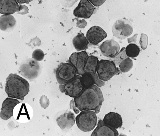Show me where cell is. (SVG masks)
<instances>
[{"instance_id":"cell-18","label":"cell","mask_w":160,"mask_h":136,"mask_svg":"<svg viewBox=\"0 0 160 136\" xmlns=\"http://www.w3.org/2000/svg\"><path fill=\"white\" fill-rule=\"evenodd\" d=\"M103 121L105 124L116 129L121 128L122 124L121 115L113 112H110L105 115Z\"/></svg>"},{"instance_id":"cell-20","label":"cell","mask_w":160,"mask_h":136,"mask_svg":"<svg viewBox=\"0 0 160 136\" xmlns=\"http://www.w3.org/2000/svg\"><path fill=\"white\" fill-rule=\"evenodd\" d=\"M16 23V20L12 15H3L0 17V28L2 31L12 29L15 26Z\"/></svg>"},{"instance_id":"cell-33","label":"cell","mask_w":160,"mask_h":136,"mask_svg":"<svg viewBox=\"0 0 160 136\" xmlns=\"http://www.w3.org/2000/svg\"><path fill=\"white\" fill-rule=\"evenodd\" d=\"M66 3V5L69 7L73 6L79 0H64Z\"/></svg>"},{"instance_id":"cell-21","label":"cell","mask_w":160,"mask_h":136,"mask_svg":"<svg viewBox=\"0 0 160 136\" xmlns=\"http://www.w3.org/2000/svg\"><path fill=\"white\" fill-rule=\"evenodd\" d=\"M98 58L94 56H88L86 60L84 66L85 73L91 74L97 73L99 62Z\"/></svg>"},{"instance_id":"cell-30","label":"cell","mask_w":160,"mask_h":136,"mask_svg":"<svg viewBox=\"0 0 160 136\" xmlns=\"http://www.w3.org/2000/svg\"><path fill=\"white\" fill-rule=\"evenodd\" d=\"M90 2L94 6L96 7L100 6L102 5L106 1V0H89Z\"/></svg>"},{"instance_id":"cell-6","label":"cell","mask_w":160,"mask_h":136,"mask_svg":"<svg viewBox=\"0 0 160 136\" xmlns=\"http://www.w3.org/2000/svg\"><path fill=\"white\" fill-rule=\"evenodd\" d=\"M77 74L76 69L70 63H61L55 71L56 78L59 84H63L71 81Z\"/></svg>"},{"instance_id":"cell-26","label":"cell","mask_w":160,"mask_h":136,"mask_svg":"<svg viewBox=\"0 0 160 136\" xmlns=\"http://www.w3.org/2000/svg\"><path fill=\"white\" fill-rule=\"evenodd\" d=\"M139 43L141 48L145 50L147 48L148 44V37L146 34L143 33L141 34Z\"/></svg>"},{"instance_id":"cell-12","label":"cell","mask_w":160,"mask_h":136,"mask_svg":"<svg viewBox=\"0 0 160 136\" xmlns=\"http://www.w3.org/2000/svg\"><path fill=\"white\" fill-rule=\"evenodd\" d=\"M99 49L104 56L112 58L119 52L120 46L115 40L109 39L103 42L100 45Z\"/></svg>"},{"instance_id":"cell-10","label":"cell","mask_w":160,"mask_h":136,"mask_svg":"<svg viewBox=\"0 0 160 136\" xmlns=\"http://www.w3.org/2000/svg\"><path fill=\"white\" fill-rule=\"evenodd\" d=\"M88 56L87 52L82 51L73 52L69 58V63L74 67L78 75L81 76L85 73L84 68Z\"/></svg>"},{"instance_id":"cell-1","label":"cell","mask_w":160,"mask_h":136,"mask_svg":"<svg viewBox=\"0 0 160 136\" xmlns=\"http://www.w3.org/2000/svg\"><path fill=\"white\" fill-rule=\"evenodd\" d=\"M73 100L75 106L79 111L90 110L94 111L96 114H98L104 99L100 89L94 84L83 88Z\"/></svg>"},{"instance_id":"cell-27","label":"cell","mask_w":160,"mask_h":136,"mask_svg":"<svg viewBox=\"0 0 160 136\" xmlns=\"http://www.w3.org/2000/svg\"><path fill=\"white\" fill-rule=\"evenodd\" d=\"M39 103L41 106L44 109L48 107L50 104L49 99L45 95H42L40 97Z\"/></svg>"},{"instance_id":"cell-19","label":"cell","mask_w":160,"mask_h":136,"mask_svg":"<svg viewBox=\"0 0 160 136\" xmlns=\"http://www.w3.org/2000/svg\"><path fill=\"white\" fill-rule=\"evenodd\" d=\"M72 44L78 51H85L88 48L89 42L83 33H78L72 39Z\"/></svg>"},{"instance_id":"cell-29","label":"cell","mask_w":160,"mask_h":136,"mask_svg":"<svg viewBox=\"0 0 160 136\" xmlns=\"http://www.w3.org/2000/svg\"><path fill=\"white\" fill-rule=\"evenodd\" d=\"M20 11L18 13V14H25L28 13L29 9L28 7L25 5H22L20 4Z\"/></svg>"},{"instance_id":"cell-22","label":"cell","mask_w":160,"mask_h":136,"mask_svg":"<svg viewBox=\"0 0 160 136\" xmlns=\"http://www.w3.org/2000/svg\"><path fill=\"white\" fill-rule=\"evenodd\" d=\"M127 56L129 57L135 58L139 54L140 49L139 47L135 43H130L125 48Z\"/></svg>"},{"instance_id":"cell-9","label":"cell","mask_w":160,"mask_h":136,"mask_svg":"<svg viewBox=\"0 0 160 136\" xmlns=\"http://www.w3.org/2000/svg\"><path fill=\"white\" fill-rule=\"evenodd\" d=\"M95 10L94 6L89 0H80L73 12L74 16L87 19L90 17Z\"/></svg>"},{"instance_id":"cell-31","label":"cell","mask_w":160,"mask_h":136,"mask_svg":"<svg viewBox=\"0 0 160 136\" xmlns=\"http://www.w3.org/2000/svg\"><path fill=\"white\" fill-rule=\"evenodd\" d=\"M70 103V108L74 111L75 114H77L80 111L75 106L74 100L72 99L71 100Z\"/></svg>"},{"instance_id":"cell-14","label":"cell","mask_w":160,"mask_h":136,"mask_svg":"<svg viewBox=\"0 0 160 136\" xmlns=\"http://www.w3.org/2000/svg\"><path fill=\"white\" fill-rule=\"evenodd\" d=\"M76 118L71 111H66L60 115L56 120L58 126L62 130L70 129L74 124Z\"/></svg>"},{"instance_id":"cell-15","label":"cell","mask_w":160,"mask_h":136,"mask_svg":"<svg viewBox=\"0 0 160 136\" xmlns=\"http://www.w3.org/2000/svg\"><path fill=\"white\" fill-rule=\"evenodd\" d=\"M119 135L116 129L105 124L101 119L99 120L97 127L91 134V136H117Z\"/></svg>"},{"instance_id":"cell-32","label":"cell","mask_w":160,"mask_h":136,"mask_svg":"<svg viewBox=\"0 0 160 136\" xmlns=\"http://www.w3.org/2000/svg\"><path fill=\"white\" fill-rule=\"evenodd\" d=\"M138 34L137 33L135 34L132 37L128 38L127 39V41L128 43H131L132 42H134V43H136V39L138 36Z\"/></svg>"},{"instance_id":"cell-25","label":"cell","mask_w":160,"mask_h":136,"mask_svg":"<svg viewBox=\"0 0 160 136\" xmlns=\"http://www.w3.org/2000/svg\"><path fill=\"white\" fill-rule=\"evenodd\" d=\"M44 55V52L42 50L37 49L33 51L32 57L37 61H40L43 59Z\"/></svg>"},{"instance_id":"cell-5","label":"cell","mask_w":160,"mask_h":136,"mask_svg":"<svg viewBox=\"0 0 160 136\" xmlns=\"http://www.w3.org/2000/svg\"><path fill=\"white\" fill-rule=\"evenodd\" d=\"M133 30L132 23L129 20L125 18L116 20L112 28L114 36L121 40L130 36L132 33Z\"/></svg>"},{"instance_id":"cell-7","label":"cell","mask_w":160,"mask_h":136,"mask_svg":"<svg viewBox=\"0 0 160 136\" xmlns=\"http://www.w3.org/2000/svg\"><path fill=\"white\" fill-rule=\"evenodd\" d=\"M81 77V76L77 75L70 82L63 84H59L60 91L71 97L74 98L77 97L83 89Z\"/></svg>"},{"instance_id":"cell-16","label":"cell","mask_w":160,"mask_h":136,"mask_svg":"<svg viewBox=\"0 0 160 136\" xmlns=\"http://www.w3.org/2000/svg\"><path fill=\"white\" fill-rule=\"evenodd\" d=\"M20 9V4L16 0H0V13L2 14L11 15L18 12Z\"/></svg>"},{"instance_id":"cell-28","label":"cell","mask_w":160,"mask_h":136,"mask_svg":"<svg viewBox=\"0 0 160 136\" xmlns=\"http://www.w3.org/2000/svg\"><path fill=\"white\" fill-rule=\"evenodd\" d=\"M87 23L86 21L84 19L78 20L76 23L77 27L81 28H84L87 25Z\"/></svg>"},{"instance_id":"cell-34","label":"cell","mask_w":160,"mask_h":136,"mask_svg":"<svg viewBox=\"0 0 160 136\" xmlns=\"http://www.w3.org/2000/svg\"><path fill=\"white\" fill-rule=\"evenodd\" d=\"M18 3L19 4L24 3L28 4L33 0H16Z\"/></svg>"},{"instance_id":"cell-11","label":"cell","mask_w":160,"mask_h":136,"mask_svg":"<svg viewBox=\"0 0 160 136\" xmlns=\"http://www.w3.org/2000/svg\"><path fill=\"white\" fill-rule=\"evenodd\" d=\"M107 36V33L102 28L99 26L94 25L87 30L86 37L89 43L93 45H96Z\"/></svg>"},{"instance_id":"cell-4","label":"cell","mask_w":160,"mask_h":136,"mask_svg":"<svg viewBox=\"0 0 160 136\" xmlns=\"http://www.w3.org/2000/svg\"><path fill=\"white\" fill-rule=\"evenodd\" d=\"M120 73L119 68L112 60L102 59L99 61L97 73L99 79L103 81H107Z\"/></svg>"},{"instance_id":"cell-13","label":"cell","mask_w":160,"mask_h":136,"mask_svg":"<svg viewBox=\"0 0 160 136\" xmlns=\"http://www.w3.org/2000/svg\"><path fill=\"white\" fill-rule=\"evenodd\" d=\"M20 102L16 99L7 98L3 102L0 113V118L7 120L13 115V111L14 107Z\"/></svg>"},{"instance_id":"cell-3","label":"cell","mask_w":160,"mask_h":136,"mask_svg":"<svg viewBox=\"0 0 160 136\" xmlns=\"http://www.w3.org/2000/svg\"><path fill=\"white\" fill-rule=\"evenodd\" d=\"M75 121L78 128L82 131L89 132L93 130L97 123L96 113L92 110L81 111L76 118Z\"/></svg>"},{"instance_id":"cell-2","label":"cell","mask_w":160,"mask_h":136,"mask_svg":"<svg viewBox=\"0 0 160 136\" xmlns=\"http://www.w3.org/2000/svg\"><path fill=\"white\" fill-rule=\"evenodd\" d=\"M5 91L9 97L23 100L30 91V85L25 79L10 73L6 78Z\"/></svg>"},{"instance_id":"cell-23","label":"cell","mask_w":160,"mask_h":136,"mask_svg":"<svg viewBox=\"0 0 160 136\" xmlns=\"http://www.w3.org/2000/svg\"><path fill=\"white\" fill-rule=\"evenodd\" d=\"M133 66V61L129 57L122 60L118 65L119 70L123 73H126L130 71Z\"/></svg>"},{"instance_id":"cell-8","label":"cell","mask_w":160,"mask_h":136,"mask_svg":"<svg viewBox=\"0 0 160 136\" xmlns=\"http://www.w3.org/2000/svg\"><path fill=\"white\" fill-rule=\"evenodd\" d=\"M19 69L22 76L30 80L38 76L40 71V66L38 61L33 59H29L21 64Z\"/></svg>"},{"instance_id":"cell-24","label":"cell","mask_w":160,"mask_h":136,"mask_svg":"<svg viewBox=\"0 0 160 136\" xmlns=\"http://www.w3.org/2000/svg\"><path fill=\"white\" fill-rule=\"evenodd\" d=\"M125 48H122L118 54L114 57L112 58V60L114 61L116 66H118L122 60L128 57L126 54Z\"/></svg>"},{"instance_id":"cell-17","label":"cell","mask_w":160,"mask_h":136,"mask_svg":"<svg viewBox=\"0 0 160 136\" xmlns=\"http://www.w3.org/2000/svg\"><path fill=\"white\" fill-rule=\"evenodd\" d=\"M81 80L83 88L90 87L94 84L98 87L105 85L104 82L99 79L97 73H85L81 76Z\"/></svg>"}]
</instances>
